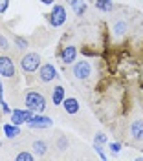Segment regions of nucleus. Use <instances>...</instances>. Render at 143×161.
Wrapping results in <instances>:
<instances>
[{
	"instance_id": "obj_1",
	"label": "nucleus",
	"mask_w": 143,
	"mask_h": 161,
	"mask_svg": "<svg viewBox=\"0 0 143 161\" xmlns=\"http://www.w3.org/2000/svg\"><path fill=\"white\" fill-rule=\"evenodd\" d=\"M24 104H26V108H30V110L35 112V114H42V112L46 110V106H48L46 97L42 95L41 92H35V90L26 92V95H24Z\"/></svg>"
},
{
	"instance_id": "obj_2",
	"label": "nucleus",
	"mask_w": 143,
	"mask_h": 161,
	"mask_svg": "<svg viewBox=\"0 0 143 161\" xmlns=\"http://www.w3.org/2000/svg\"><path fill=\"white\" fill-rule=\"evenodd\" d=\"M42 57L39 53H35V51H30V53H26V55H22V59L19 60V64H20L22 71H26V73H35V71L41 68V62Z\"/></svg>"
},
{
	"instance_id": "obj_3",
	"label": "nucleus",
	"mask_w": 143,
	"mask_h": 161,
	"mask_svg": "<svg viewBox=\"0 0 143 161\" xmlns=\"http://www.w3.org/2000/svg\"><path fill=\"white\" fill-rule=\"evenodd\" d=\"M72 75L77 80H88L92 75V62L86 59L83 60H75L72 66Z\"/></svg>"
},
{
	"instance_id": "obj_4",
	"label": "nucleus",
	"mask_w": 143,
	"mask_h": 161,
	"mask_svg": "<svg viewBox=\"0 0 143 161\" xmlns=\"http://www.w3.org/2000/svg\"><path fill=\"white\" fill-rule=\"evenodd\" d=\"M66 8L64 6H61V4H55L53 6V9H51V13L48 15V20H50V24L53 26V28H61L62 24L66 22Z\"/></svg>"
},
{
	"instance_id": "obj_5",
	"label": "nucleus",
	"mask_w": 143,
	"mask_h": 161,
	"mask_svg": "<svg viewBox=\"0 0 143 161\" xmlns=\"http://www.w3.org/2000/svg\"><path fill=\"white\" fill-rule=\"evenodd\" d=\"M37 77H39V80L41 82H51V80H55L57 77H59V71H57V68L53 66V64H50V62H46V64H41V68L37 70Z\"/></svg>"
},
{
	"instance_id": "obj_6",
	"label": "nucleus",
	"mask_w": 143,
	"mask_h": 161,
	"mask_svg": "<svg viewBox=\"0 0 143 161\" xmlns=\"http://www.w3.org/2000/svg\"><path fill=\"white\" fill-rule=\"evenodd\" d=\"M17 73V68H15V62L11 60V57L8 55H0V77H15Z\"/></svg>"
},
{
	"instance_id": "obj_7",
	"label": "nucleus",
	"mask_w": 143,
	"mask_h": 161,
	"mask_svg": "<svg viewBox=\"0 0 143 161\" xmlns=\"http://www.w3.org/2000/svg\"><path fill=\"white\" fill-rule=\"evenodd\" d=\"M9 115H11V123L20 126V125H24V123H26V125L30 123L31 117L35 115V112H31L30 108H26V110H19V108H17V110H11Z\"/></svg>"
},
{
	"instance_id": "obj_8",
	"label": "nucleus",
	"mask_w": 143,
	"mask_h": 161,
	"mask_svg": "<svg viewBox=\"0 0 143 161\" xmlns=\"http://www.w3.org/2000/svg\"><path fill=\"white\" fill-rule=\"evenodd\" d=\"M51 125H53L51 117L44 115V114H35V115L31 117V121L28 123L30 128H50Z\"/></svg>"
},
{
	"instance_id": "obj_9",
	"label": "nucleus",
	"mask_w": 143,
	"mask_h": 161,
	"mask_svg": "<svg viewBox=\"0 0 143 161\" xmlns=\"http://www.w3.org/2000/svg\"><path fill=\"white\" fill-rule=\"evenodd\" d=\"M129 132H130V137L134 141L143 143V119H134L129 126Z\"/></svg>"
},
{
	"instance_id": "obj_10",
	"label": "nucleus",
	"mask_w": 143,
	"mask_h": 161,
	"mask_svg": "<svg viewBox=\"0 0 143 161\" xmlns=\"http://www.w3.org/2000/svg\"><path fill=\"white\" fill-rule=\"evenodd\" d=\"M77 59V48L73 46V44H68V46H64L61 51V60L64 64H73Z\"/></svg>"
},
{
	"instance_id": "obj_11",
	"label": "nucleus",
	"mask_w": 143,
	"mask_h": 161,
	"mask_svg": "<svg viewBox=\"0 0 143 161\" xmlns=\"http://www.w3.org/2000/svg\"><path fill=\"white\" fill-rule=\"evenodd\" d=\"M61 106L64 108V112H66L68 115H73V114L79 112V101L75 99V97H64Z\"/></svg>"
},
{
	"instance_id": "obj_12",
	"label": "nucleus",
	"mask_w": 143,
	"mask_h": 161,
	"mask_svg": "<svg viewBox=\"0 0 143 161\" xmlns=\"http://www.w3.org/2000/svg\"><path fill=\"white\" fill-rule=\"evenodd\" d=\"M31 148H33L35 158H42V156H46V152H48V143L44 139H35L33 145H31Z\"/></svg>"
},
{
	"instance_id": "obj_13",
	"label": "nucleus",
	"mask_w": 143,
	"mask_h": 161,
	"mask_svg": "<svg viewBox=\"0 0 143 161\" xmlns=\"http://www.w3.org/2000/svg\"><path fill=\"white\" fill-rule=\"evenodd\" d=\"M68 2H70L72 11H73L77 17H83V15L86 13V9H88V4H86L84 0H68Z\"/></svg>"
},
{
	"instance_id": "obj_14",
	"label": "nucleus",
	"mask_w": 143,
	"mask_h": 161,
	"mask_svg": "<svg viewBox=\"0 0 143 161\" xmlns=\"http://www.w3.org/2000/svg\"><path fill=\"white\" fill-rule=\"evenodd\" d=\"M64 93H66V90L62 88L61 84H59V86H55V88L51 90V103H53L55 106H61L62 101H64V97H66Z\"/></svg>"
},
{
	"instance_id": "obj_15",
	"label": "nucleus",
	"mask_w": 143,
	"mask_h": 161,
	"mask_svg": "<svg viewBox=\"0 0 143 161\" xmlns=\"http://www.w3.org/2000/svg\"><path fill=\"white\" fill-rule=\"evenodd\" d=\"M127 30H129V26H127V22L125 20H116L112 26V33L116 39H121L123 35L127 33Z\"/></svg>"
},
{
	"instance_id": "obj_16",
	"label": "nucleus",
	"mask_w": 143,
	"mask_h": 161,
	"mask_svg": "<svg viewBox=\"0 0 143 161\" xmlns=\"http://www.w3.org/2000/svg\"><path fill=\"white\" fill-rule=\"evenodd\" d=\"M4 134H6L8 139H15L20 134V126L19 125H13V123H8V125H4Z\"/></svg>"
},
{
	"instance_id": "obj_17",
	"label": "nucleus",
	"mask_w": 143,
	"mask_h": 161,
	"mask_svg": "<svg viewBox=\"0 0 143 161\" xmlns=\"http://www.w3.org/2000/svg\"><path fill=\"white\" fill-rule=\"evenodd\" d=\"M95 8L103 13H110L114 9V2L112 0H95Z\"/></svg>"
},
{
	"instance_id": "obj_18",
	"label": "nucleus",
	"mask_w": 143,
	"mask_h": 161,
	"mask_svg": "<svg viewBox=\"0 0 143 161\" xmlns=\"http://www.w3.org/2000/svg\"><path fill=\"white\" fill-rule=\"evenodd\" d=\"M13 42H15V48H17V50H26V48H28V44H30L26 37H19V35L13 39Z\"/></svg>"
},
{
	"instance_id": "obj_19",
	"label": "nucleus",
	"mask_w": 143,
	"mask_h": 161,
	"mask_svg": "<svg viewBox=\"0 0 143 161\" xmlns=\"http://www.w3.org/2000/svg\"><path fill=\"white\" fill-rule=\"evenodd\" d=\"M15 159L17 161H33L35 159V154H31V152H19Z\"/></svg>"
},
{
	"instance_id": "obj_20",
	"label": "nucleus",
	"mask_w": 143,
	"mask_h": 161,
	"mask_svg": "<svg viewBox=\"0 0 143 161\" xmlns=\"http://www.w3.org/2000/svg\"><path fill=\"white\" fill-rule=\"evenodd\" d=\"M9 46H11L9 39H8L6 35H2V33H0V50H2V51H6L8 48H9Z\"/></svg>"
},
{
	"instance_id": "obj_21",
	"label": "nucleus",
	"mask_w": 143,
	"mask_h": 161,
	"mask_svg": "<svg viewBox=\"0 0 143 161\" xmlns=\"http://www.w3.org/2000/svg\"><path fill=\"white\" fill-rule=\"evenodd\" d=\"M94 143H97V145H105V143H106V134L97 132V134L94 136Z\"/></svg>"
},
{
	"instance_id": "obj_22",
	"label": "nucleus",
	"mask_w": 143,
	"mask_h": 161,
	"mask_svg": "<svg viewBox=\"0 0 143 161\" xmlns=\"http://www.w3.org/2000/svg\"><path fill=\"white\" fill-rule=\"evenodd\" d=\"M57 145H59L61 150H66V148H68V139H66L64 136H59V137H57Z\"/></svg>"
},
{
	"instance_id": "obj_23",
	"label": "nucleus",
	"mask_w": 143,
	"mask_h": 161,
	"mask_svg": "<svg viewBox=\"0 0 143 161\" xmlns=\"http://www.w3.org/2000/svg\"><path fill=\"white\" fill-rule=\"evenodd\" d=\"M108 148H110L112 154H117V152H121V143H110Z\"/></svg>"
},
{
	"instance_id": "obj_24",
	"label": "nucleus",
	"mask_w": 143,
	"mask_h": 161,
	"mask_svg": "<svg viewBox=\"0 0 143 161\" xmlns=\"http://www.w3.org/2000/svg\"><path fill=\"white\" fill-rule=\"evenodd\" d=\"M9 2H11V0H0V15L8 11V8H9Z\"/></svg>"
},
{
	"instance_id": "obj_25",
	"label": "nucleus",
	"mask_w": 143,
	"mask_h": 161,
	"mask_svg": "<svg viewBox=\"0 0 143 161\" xmlns=\"http://www.w3.org/2000/svg\"><path fill=\"white\" fill-rule=\"evenodd\" d=\"M0 106H2V112H4V114H11V108H9V104H8V103H6L4 99L0 101Z\"/></svg>"
},
{
	"instance_id": "obj_26",
	"label": "nucleus",
	"mask_w": 143,
	"mask_h": 161,
	"mask_svg": "<svg viewBox=\"0 0 143 161\" xmlns=\"http://www.w3.org/2000/svg\"><path fill=\"white\" fill-rule=\"evenodd\" d=\"M41 2L44 6H53V4H55V0H41Z\"/></svg>"
},
{
	"instance_id": "obj_27",
	"label": "nucleus",
	"mask_w": 143,
	"mask_h": 161,
	"mask_svg": "<svg viewBox=\"0 0 143 161\" xmlns=\"http://www.w3.org/2000/svg\"><path fill=\"white\" fill-rule=\"evenodd\" d=\"M4 99V86H2V80H0V101Z\"/></svg>"
},
{
	"instance_id": "obj_28",
	"label": "nucleus",
	"mask_w": 143,
	"mask_h": 161,
	"mask_svg": "<svg viewBox=\"0 0 143 161\" xmlns=\"http://www.w3.org/2000/svg\"><path fill=\"white\" fill-rule=\"evenodd\" d=\"M0 147H2V143H0Z\"/></svg>"
}]
</instances>
